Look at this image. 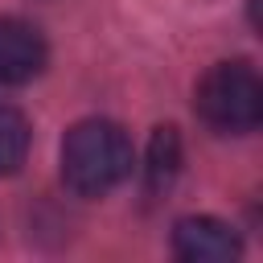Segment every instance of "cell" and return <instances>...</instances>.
I'll return each mask as SVG.
<instances>
[{
	"label": "cell",
	"instance_id": "cell-3",
	"mask_svg": "<svg viewBox=\"0 0 263 263\" xmlns=\"http://www.w3.org/2000/svg\"><path fill=\"white\" fill-rule=\"evenodd\" d=\"M238 251V234L218 218H181L173 226V255L185 263H230Z\"/></svg>",
	"mask_w": 263,
	"mask_h": 263
},
{
	"label": "cell",
	"instance_id": "cell-6",
	"mask_svg": "<svg viewBox=\"0 0 263 263\" xmlns=\"http://www.w3.org/2000/svg\"><path fill=\"white\" fill-rule=\"evenodd\" d=\"M25 152H29V119L16 107L0 103V177L16 173L25 164Z\"/></svg>",
	"mask_w": 263,
	"mask_h": 263
},
{
	"label": "cell",
	"instance_id": "cell-1",
	"mask_svg": "<svg viewBox=\"0 0 263 263\" xmlns=\"http://www.w3.org/2000/svg\"><path fill=\"white\" fill-rule=\"evenodd\" d=\"M132 173V140L111 119H82L62 140V181L78 197H103Z\"/></svg>",
	"mask_w": 263,
	"mask_h": 263
},
{
	"label": "cell",
	"instance_id": "cell-5",
	"mask_svg": "<svg viewBox=\"0 0 263 263\" xmlns=\"http://www.w3.org/2000/svg\"><path fill=\"white\" fill-rule=\"evenodd\" d=\"M177 168H181V136H177V127H156L152 144H148V164H144L148 189H168Z\"/></svg>",
	"mask_w": 263,
	"mask_h": 263
},
{
	"label": "cell",
	"instance_id": "cell-4",
	"mask_svg": "<svg viewBox=\"0 0 263 263\" xmlns=\"http://www.w3.org/2000/svg\"><path fill=\"white\" fill-rule=\"evenodd\" d=\"M41 66H45V37L21 16H0V86H21L37 78Z\"/></svg>",
	"mask_w": 263,
	"mask_h": 263
},
{
	"label": "cell",
	"instance_id": "cell-2",
	"mask_svg": "<svg viewBox=\"0 0 263 263\" xmlns=\"http://www.w3.org/2000/svg\"><path fill=\"white\" fill-rule=\"evenodd\" d=\"M193 107L214 132L226 136L255 132L263 119V82L251 62H218L201 74Z\"/></svg>",
	"mask_w": 263,
	"mask_h": 263
}]
</instances>
